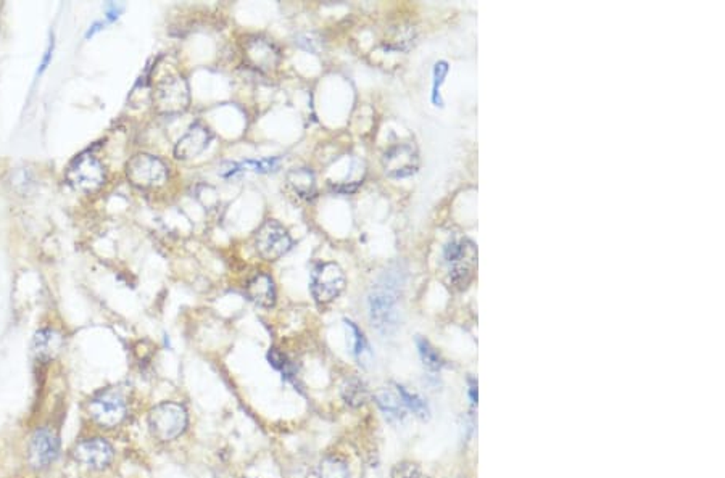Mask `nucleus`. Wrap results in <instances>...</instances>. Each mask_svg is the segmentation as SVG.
Returning <instances> with one entry per match:
<instances>
[{"label":"nucleus","instance_id":"1","mask_svg":"<svg viewBox=\"0 0 725 478\" xmlns=\"http://www.w3.org/2000/svg\"><path fill=\"white\" fill-rule=\"evenodd\" d=\"M407 279V271L402 265H392L382 272L379 280L372 285L367 295V316L372 327L382 335H392L400 326V302L402 290Z\"/></svg>","mask_w":725,"mask_h":478},{"label":"nucleus","instance_id":"11","mask_svg":"<svg viewBox=\"0 0 725 478\" xmlns=\"http://www.w3.org/2000/svg\"><path fill=\"white\" fill-rule=\"evenodd\" d=\"M382 164L387 176L402 179V177H410L416 173L419 166V158L413 145L400 144L385 152Z\"/></svg>","mask_w":725,"mask_h":478},{"label":"nucleus","instance_id":"28","mask_svg":"<svg viewBox=\"0 0 725 478\" xmlns=\"http://www.w3.org/2000/svg\"><path fill=\"white\" fill-rule=\"evenodd\" d=\"M468 383H469V398H471V404L472 406H476L477 404V382L472 377L468 378Z\"/></svg>","mask_w":725,"mask_h":478},{"label":"nucleus","instance_id":"23","mask_svg":"<svg viewBox=\"0 0 725 478\" xmlns=\"http://www.w3.org/2000/svg\"><path fill=\"white\" fill-rule=\"evenodd\" d=\"M416 346H417V353H419L422 364L426 366L429 371L437 372L442 369V367H444V359L440 358V354L435 351L431 343H429L426 339L417 336Z\"/></svg>","mask_w":725,"mask_h":478},{"label":"nucleus","instance_id":"8","mask_svg":"<svg viewBox=\"0 0 725 478\" xmlns=\"http://www.w3.org/2000/svg\"><path fill=\"white\" fill-rule=\"evenodd\" d=\"M311 293L318 303L328 304L345 289V274L335 262H321L311 272Z\"/></svg>","mask_w":725,"mask_h":478},{"label":"nucleus","instance_id":"22","mask_svg":"<svg viewBox=\"0 0 725 478\" xmlns=\"http://www.w3.org/2000/svg\"><path fill=\"white\" fill-rule=\"evenodd\" d=\"M319 478H350V469L345 461L329 456L324 457L321 464H319Z\"/></svg>","mask_w":725,"mask_h":478},{"label":"nucleus","instance_id":"19","mask_svg":"<svg viewBox=\"0 0 725 478\" xmlns=\"http://www.w3.org/2000/svg\"><path fill=\"white\" fill-rule=\"evenodd\" d=\"M345 326H347L348 334H350V341H352V353H353V356L356 358V361H358L360 366L367 367V366L371 364V361H372V353H371L370 343H367V340L365 339V335H362L361 330L356 327L355 322L345 319Z\"/></svg>","mask_w":725,"mask_h":478},{"label":"nucleus","instance_id":"24","mask_svg":"<svg viewBox=\"0 0 725 478\" xmlns=\"http://www.w3.org/2000/svg\"><path fill=\"white\" fill-rule=\"evenodd\" d=\"M448 71H450V66H448L445 60L437 61V63H435V66H434L431 100L435 107H444V100H442V95H440V87H442V84L445 83Z\"/></svg>","mask_w":725,"mask_h":478},{"label":"nucleus","instance_id":"25","mask_svg":"<svg viewBox=\"0 0 725 478\" xmlns=\"http://www.w3.org/2000/svg\"><path fill=\"white\" fill-rule=\"evenodd\" d=\"M268 361H269V364H271L276 371H279L282 373V377H284V378L291 380V378L295 377V371H293L292 363L287 359L286 354H282L279 351V349H276V348L269 349Z\"/></svg>","mask_w":725,"mask_h":478},{"label":"nucleus","instance_id":"13","mask_svg":"<svg viewBox=\"0 0 725 478\" xmlns=\"http://www.w3.org/2000/svg\"><path fill=\"white\" fill-rule=\"evenodd\" d=\"M212 140V132L202 122H195L187 129V132L177 140L174 147V156L177 159H190L199 156L207 150Z\"/></svg>","mask_w":725,"mask_h":478},{"label":"nucleus","instance_id":"6","mask_svg":"<svg viewBox=\"0 0 725 478\" xmlns=\"http://www.w3.org/2000/svg\"><path fill=\"white\" fill-rule=\"evenodd\" d=\"M153 107L162 115H179L189 108L190 90L182 76H168L155 85Z\"/></svg>","mask_w":725,"mask_h":478},{"label":"nucleus","instance_id":"20","mask_svg":"<svg viewBox=\"0 0 725 478\" xmlns=\"http://www.w3.org/2000/svg\"><path fill=\"white\" fill-rule=\"evenodd\" d=\"M342 398L350 408H361L370 400V390L358 377H350L342 385Z\"/></svg>","mask_w":725,"mask_h":478},{"label":"nucleus","instance_id":"26","mask_svg":"<svg viewBox=\"0 0 725 478\" xmlns=\"http://www.w3.org/2000/svg\"><path fill=\"white\" fill-rule=\"evenodd\" d=\"M392 478H427L413 462H400L392 469Z\"/></svg>","mask_w":725,"mask_h":478},{"label":"nucleus","instance_id":"5","mask_svg":"<svg viewBox=\"0 0 725 478\" xmlns=\"http://www.w3.org/2000/svg\"><path fill=\"white\" fill-rule=\"evenodd\" d=\"M187 410L179 403L165 401L157 404L149 414V425L153 437L160 441H173L187 427Z\"/></svg>","mask_w":725,"mask_h":478},{"label":"nucleus","instance_id":"18","mask_svg":"<svg viewBox=\"0 0 725 478\" xmlns=\"http://www.w3.org/2000/svg\"><path fill=\"white\" fill-rule=\"evenodd\" d=\"M287 182L300 197L310 198L316 192V179L308 168H295L287 173Z\"/></svg>","mask_w":725,"mask_h":478},{"label":"nucleus","instance_id":"10","mask_svg":"<svg viewBox=\"0 0 725 478\" xmlns=\"http://www.w3.org/2000/svg\"><path fill=\"white\" fill-rule=\"evenodd\" d=\"M113 456H115L113 446L103 438H89L79 441L75 448H73V457H75L79 464L95 470L108 467L113 461Z\"/></svg>","mask_w":725,"mask_h":478},{"label":"nucleus","instance_id":"16","mask_svg":"<svg viewBox=\"0 0 725 478\" xmlns=\"http://www.w3.org/2000/svg\"><path fill=\"white\" fill-rule=\"evenodd\" d=\"M247 297L250 302L261 306V308H273L276 304V285L271 275L268 274H256L251 277L247 284Z\"/></svg>","mask_w":725,"mask_h":478},{"label":"nucleus","instance_id":"15","mask_svg":"<svg viewBox=\"0 0 725 478\" xmlns=\"http://www.w3.org/2000/svg\"><path fill=\"white\" fill-rule=\"evenodd\" d=\"M63 348V335L53 329H42L34 335L33 340V353L36 359L39 361H52L58 356V353Z\"/></svg>","mask_w":725,"mask_h":478},{"label":"nucleus","instance_id":"30","mask_svg":"<svg viewBox=\"0 0 725 478\" xmlns=\"http://www.w3.org/2000/svg\"><path fill=\"white\" fill-rule=\"evenodd\" d=\"M100 26H102V23H95L94 26H92V29H89V31H88V34H85V38H90V36H94L98 29H102Z\"/></svg>","mask_w":725,"mask_h":478},{"label":"nucleus","instance_id":"29","mask_svg":"<svg viewBox=\"0 0 725 478\" xmlns=\"http://www.w3.org/2000/svg\"><path fill=\"white\" fill-rule=\"evenodd\" d=\"M52 51H53V42H52V44H51V46H48V48H47V52H46V58H44V61H42V66H41V73H42V71H44V70L47 68L48 61H51V55H52Z\"/></svg>","mask_w":725,"mask_h":478},{"label":"nucleus","instance_id":"2","mask_svg":"<svg viewBox=\"0 0 725 478\" xmlns=\"http://www.w3.org/2000/svg\"><path fill=\"white\" fill-rule=\"evenodd\" d=\"M442 255L450 285L458 290L466 289L477 267L476 243L468 237H453L445 243Z\"/></svg>","mask_w":725,"mask_h":478},{"label":"nucleus","instance_id":"7","mask_svg":"<svg viewBox=\"0 0 725 478\" xmlns=\"http://www.w3.org/2000/svg\"><path fill=\"white\" fill-rule=\"evenodd\" d=\"M126 176L134 187L142 190L158 188L168 181V166L157 156L140 153L127 161Z\"/></svg>","mask_w":725,"mask_h":478},{"label":"nucleus","instance_id":"27","mask_svg":"<svg viewBox=\"0 0 725 478\" xmlns=\"http://www.w3.org/2000/svg\"><path fill=\"white\" fill-rule=\"evenodd\" d=\"M122 9H125V7H122V5L108 4L107 5V16H108V20H112V21L116 20V18H118L120 14L122 11Z\"/></svg>","mask_w":725,"mask_h":478},{"label":"nucleus","instance_id":"12","mask_svg":"<svg viewBox=\"0 0 725 478\" xmlns=\"http://www.w3.org/2000/svg\"><path fill=\"white\" fill-rule=\"evenodd\" d=\"M58 437L51 428H41L31 438L29 464L34 469H46L58 456Z\"/></svg>","mask_w":725,"mask_h":478},{"label":"nucleus","instance_id":"17","mask_svg":"<svg viewBox=\"0 0 725 478\" xmlns=\"http://www.w3.org/2000/svg\"><path fill=\"white\" fill-rule=\"evenodd\" d=\"M374 401L377 403V406L389 420H403L405 415H407V408L403 406V401L400 395H398L395 385H393V388H379L374 393Z\"/></svg>","mask_w":725,"mask_h":478},{"label":"nucleus","instance_id":"9","mask_svg":"<svg viewBox=\"0 0 725 478\" xmlns=\"http://www.w3.org/2000/svg\"><path fill=\"white\" fill-rule=\"evenodd\" d=\"M255 248L263 260L276 261L292 248V238L284 225L274 219H268L256 230Z\"/></svg>","mask_w":725,"mask_h":478},{"label":"nucleus","instance_id":"14","mask_svg":"<svg viewBox=\"0 0 725 478\" xmlns=\"http://www.w3.org/2000/svg\"><path fill=\"white\" fill-rule=\"evenodd\" d=\"M245 57L254 68L260 71H273L279 63L281 55L273 42L255 38L250 39L245 46Z\"/></svg>","mask_w":725,"mask_h":478},{"label":"nucleus","instance_id":"3","mask_svg":"<svg viewBox=\"0 0 725 478\" xmlns=\"http://www.w3.org/2000/svg\"><path fill=\"white\" fill-rule=\"evenodd\" d=\"M66 182L78 192L94 193L105 186V168L92 153H81L66 169Z\"/></svg>","mask_w":725,"mask_h":478},{"label":"nucleus","instance_id":"4","mask_svg":"<svg viewBox=\"0 0 725 478\" xmlns=\"http://www.w3.org/2000/svg\"><path fill=\"white\" fill-rule=\"evenodd\" d=\"M89 414L98 425L113 428L120 425L127 415V396L126 391L118 387H112L100 391L89 401Z\"/></svg>","mask_w":725,"mask_h":478},{"label":"nucleus","instance_id":"21","mask_svg":"<svg viewBox=\"0 0 725 478\" xmlns=\"http://www.w3.org/2000/svg\"><path fill=\"white\" fill-rule=\"evenodd\" d=\"M395 387H397L398 395H400V398H402L403 406L410 409L411 413L416 415V418H419L422 420H427L429 418H431V409H429V404L424 401L419 395L411 393V391L402 387V385H395Z\"/></svg>","mask_w":725,"mask_h":478}]
</instances>
